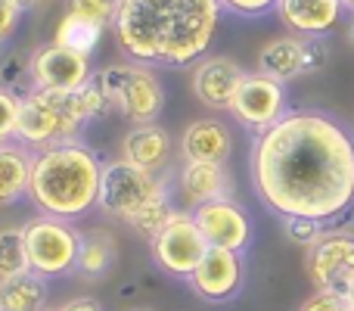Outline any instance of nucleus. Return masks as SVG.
Segmentation results:
<instances>
[{"instance_id": "f8f14e48", "label": "nucleus", "mask_w": 354, "mask_h": 311, "mask_svg": "<svg viewBox=\"0 0 354 311\" xmlns=\"http://www.w3.org/2000/svg\"><path fill=\"white\" fill-rule=\"evenodd\" d=\"M97 78L91 56H81L59 44H41L28 56V81L35 91H81Z\"/></svg>"}, {"instance_id": "9b49d317", "label": "nucleus", "mask_w": 354, "mask_h": 311, "mask_svg": "<svg viewBox=\"0 0 354 311\" xmlns=\"http://www.w3.org/2000/svg\"><path fill=\"white\" fill-rule=\"evenodd\" d=\"M286 112H289L286 85H280V81L268 78V75H261V72L245 75L236 97H233V106H230V116L236 118L243 128L255 131V134H261L270 125H277Z\"/></svg>"}, {"instance_id": "72a5a7b5", "label": "nucleus", "mask_w": 354, "mask_h": 311, "mask_svg": "<svg viewBox=\"0 0 354 311\" xmlns=\"http://www.w3.org/2000/svg\"><path fill=\"white\" fill-rule=\"evenodd\" d=\"M345 37H348V44L354 47V12H351V22H348V31H345Z\"/></svg>"}, {"instance_id": "5701e85b", "label": "nucleus", "mask_w": 354, "mask_h": 311, "mask_svg": "<svg viewBox=\"0 0 354 311\" xmlns=\"http://www.w3.org/2000/svg\"><path fill=\"white\" fill-rule=\"evenodd\" d=\"M103 25L91 22V19H78V16H68L59 22V28H56V37L53 41L59 44V47L66 50H75V53L81 56H93V50L100 47V41H103Z\"/></svg>"}, {"instance_id": "c756f323", "label": "nucleus", "mask_w": 354, "mask_h": 311, "mask_svg": "<svg viewBox=\"0 0 354 311\" xmlns=\"http://www.w3.org/2000/svg\"><path fill=\"white\" fill-rule=\"evenodd\" d=\"M22 6L19 0H0V50L12 41V35L19 31V19H22Z\"/></svg>"}, {"instance_id": "c9c22d12", "label": "nucleus", "mask_w": 354, "mask_h": 311, "mask_svg": "<svg viewBox=\"0 0 354 311\" xmlns=\"http://www.w3.org/2000/svg\"><path fill=\"white\" fill-rule=\"evenodd\" d=\"M342 3H345V10H351V12H354V0H342Z\"/></svg>"}, {"instance_id": "9d476101", "label": "nucleus", "mask_w": 354, "mask_h": 311, "mask_svg": "<svg viewBox=\"0 0 354 311\" xmlns=\"http://www.w3.org/2000/svg\"><path fill=\"white\" fill-rule=\"evenodd\" d=\"M305 274L314 290L342 293L354 281V233L342 231L339 224H330L326 233L305 249Z\"/></svg>"}, {"instance_id": "dca6fc26", "label": "nucleus", "mask_w": 354, "mask_h": 311, "mask_svg": "<svg viewBox=\"0 0 354 311\" xmlns=\"http://www.w3.org/2000/svg\"><path fill=\"white\" fill-rule=\"evenodd\" d=\"M174 190L189 212L208 202H224L233 199L236 193V181H233L227 165H208V162H180L174 175Z\"/></svg>"}, {"instance_id": "20e7f679", "label": "nucleus", "mask_w": 354, "mask_h": 311, "mask_svg": "<svg viewBox=\"0 0 354 311\" xmlns=\"http://www.w3.org/2000/svg\"><path fill=\"white\" fill-rule=\"evenodd\" d=\"M109 100L100 91L97 78L81 91H35L19 97V134L16 141L28 150H47L78 141L87 122L109 112Z\"/></svg>"}, {"instance_id": "a878e982", "label": "nucleus", "mask_w": 354, "mask_h": 311, "mask_svg": "<svg viewBox=\"0 0 354 311\" xmlns=\"http://www.w3.org/2000/svg\"><path fill=\"white\" fill-rule=\"evenodd\" d=\"M280 227H283V233H286V240H292V243L301 246V249H311V246L326 233L330 224L314 221V218H280Z\"/></svg>"}, {"instance_id": "e433bc0d", "label": "nucleus", "mask_w": 354, "mask_h": 311, "mask_svg": "<svg viewBox=\"0 0 354 311\" xmlns=\"http://www.w3.org/2000/svg\"><path fill=\"white\" fill-rule=\"evenodd\" d=\"M134 311H153V308H134Z\"/></svg>"}, {"instance_id": "b1692460", "label": "nucleus", "mask_w": 354, "mask_h": 311, "mask_svg": "<svg viewBox=\"0 0 354 311\" xmlns=\"http://www.w3.org/2000/svg\"><path fill=\"white\" fill-rule=\"evenodd\" d=\"M31 271L28 243H25V224L0 227V281L19 277Z\"/></svg>"}, {"instance_id": "423d86ee", "label": "nucleus", "mask_w": 354, "mask_h": 311, "mask_svg": "<svg viewBox=\"0 0 354 311\" xmlns=\"http://www.w3.org/2000/svg\"><path fill=\"white\" fill-rule=\"evenodd\" d=\"M97 85L112 109L131 125H153L165 109V85L153 69L140 62H112L100 69Z\"/></svg>"}, {"instance_id": "f3484780", "label": "nucleus", "mask_w": 354, "mask_h": 311, "mask_svg": "<svg viewBox=\"0 0 354 311\" xmlns=\"http://www.w3.org/2000/svg\"><path fill=\"white\" fill-rule=\"evenodd\" d=\"M233 131L221 118H199L183 128L177 141V153L183 162H208V165H227L233 156Z\"/></svg>"}, {"instance_id": "f03ea898", "label": "nucleus", "mask_w": 354, "mask_h": 311, "mask_svg": "<svg viewBox=\"0 0 354 311\" xmlns=\"http://www.w3.org/2000/svg\"><path fill=\"white\" fill-rule=\"evenodd\" d=\"M221 0H118L112 31L140 66H193L212 47Z\"/></svg>"}, {"instance_id": "2f4dec72", "label": "nucleus", "mask_w": 354, "mask_h": 311, "mask_svg": "<svg viewBox=\"0 0 354 311\" xmlns=\"http://www.w3.org/2000/svg\"><path fill=\"white\" fill-rule=\"evenodd\" d=\"M47 311H103V305H100L93 296H78V299H66Z\"/></svg>"}, {"instance_id": "4be33fe9", "label": "nucleus", "mask_w": 354, "mask_h": 311, "mask_svg": "<svg viewBox=\"0 0 354 311\" xmlns=\"http://www.w3.org/2000/svg\"><path fill=\"white\" fill-rule=\"evenodd\" d=\"M47 277L35 274V271L0 281V311H47Z\"/></svg>"}, {"instance_id": "f257e3e1", "label": "nucleus", "mask_w": 354, "mask_h": 311, "mask_svg": "<svg viewBox=\"0 0 354 311\" xmlns=\"http://www.w3.org/2000/svg\"><path fill=\"white\" fill-rule=\"evenodd\" d=\"M249 181L277 218L336 224L354 208V131L324 109H289L255 134Z\"/></svg>"}, {"instance_id": "7ed1b4c3", "label": "nucleus", "mask_w": 354, "mask_h": 311, "mask_svg": "<svg viewBox=\"0 0 354 311\" xmlns=\"http://www.w3.org/2000/svg\"><path fill=\"white\" fill-rule=\"evenodd\" d=\"M103 159L84 141H68L35 153L28 199L41 215L78 221L93 212L103 184Z\"/></svg>"}, {"instance_id": "6ab92c4d", "label": "nucleus", "mask_w": 354, "mask_h": 311, "mask_svg": "<svg viewBox=\"0 0 354 311\" xmlns=\"http://www.w3.org/2000/svg\"><path fill=\"white\" fill-rule=\"evenodd\" d=\"M345 12L342 0H280L277 16L292 35L301 37H324L339 25Z\"/></svg>"}, {"instance_id": "4468645a", "label": "nucleus", "mask_w": 354, "mask_h": 311, "mask_svg": "<svg viewBox=\"0 0 354 311\" xmlns=\"http://www.w3.org/2000/svg\"><path fill=\"white\" fill-rule=\"evenodd\" d=\"M245 69L239 66L233 56H205L193 66V78H189V91L205 109L214 112H230L233 97H236L239 85L245 78Z\"/></svg>"}, {"instance_id": "412c9836", "label": "nucleus", "mask_w": 354, "mask_h": 311, "mask_svg": "<svg viewBox=\"0 0 354 311\" xmlns=\"http://www.w3.org/2000/svg\"><path fill=\"white\" fill-rule=\"evenodd\" d=\"M115 265H118V243L112 237V231L93 227V231L81 233V252L75 274H81L84 281H106Z\"/></svg>"}, {"instance_id": "f704fd0d", "label": "nucleus", "mask_w": 354, "mask_h": 311, "mask_svg": "<svg viewBox=\"0 0 354 311\" xmlns=\"http://www.w3.org/2000/svg\"><path fill=\"white\" fill-rule=\"evenodd\" d=\"M345 299H348V305L354 308V281L348 283V290H345Z\"/></svg>"}, {"instance_id": "a211bd4d", "label": "nucleus", "mask_w": 354, "mask_h": 311, "mask_svg": "<svg viewBox=\"0 0 354 311\" xmlns=\"http://www.w3.org/2000/svg\"><path fill=\"white\" fill-rule=\"evenodd\" d=\"M174 153V141L168 134V128H162L159 122L153 125H131L122 137V159L137 168L156 171V175H165L168 162Z\"/></svg>"}, {"instance_id": "6e6552de", "label": "nucleus", "mask_w": 354, "mask_h": 311, "mask_svg": "<svg viewBox=\"0 0 354 311\" xmlns=\"http://www.w3.org/2000/svg\"><path fill=\"white\" fill-rule=\"evenodd\" d=\"M149 252L159 271L177 281H189L193 271L208 252V240L202 237L189 208H174V215L162 224V231L149 240Z\"/></svg>"}, {"instance_id": "1a4fd4ad", "label": "nucleus", "mask_w": 354, "mask_h": 311, "mask_svg": "<svg viewBox=\"0 0 354 311\" xmlns=\"http://www.w3.org/2000/svg\"><path fill=\"white\" fill-rule=\"evenodd\" d=\"M326 62H330V47L324 44V37L280 35L258 50V72L280 85L320 72Z\"/></svg>"}, {"instance_id": "7c9ffc66", "label": "nucleus", "mask_w": 354, "mask_h": 311, "mask_svg": "<svg viewBox=\"0 0 354 311\" xmlns=\"http://www.w3.org/2000/svg\"><path fill=\"white\" fill-rule=\"evenodd\" d=\"M277 3H280V0H221V6H224V10L236 12V16H243V19L264 16V12L277 10Z\"/></svg>"}, {"instance_id": "aec40b11", "label": "nucleus", "mask_w": 354, "mask_h": 311, "mask_svg": "<svg viewBox=\"0 0 354 311\" xmlns=\"http://www.w3.org/2000/svg\"><path fill=\"white\" fill-rule=\"evenodd\" d=\"M31 168H35V150L25 143H0V208L16 206L28 196Z\"/></svg>"}, {"instance_id": "c85d7f7f", "label": "nucleus", "mask_w": 354, "mask_h": 311, "mask_svg": "<svg viewBox=\"0 0 354 311\" xmlns=\"http://www.w3.org/2000/svg\"><path fill=\"white\" fill-rule=\"evenodd\" d=\"M299 311H354L348 305L342 293H330V290H314L305 302L299 305Z\"/></svg>"}, {"instance_id": "ddd939ff", "label": "nucleus", "mask_w": 354, "mask_h": 311, "mask_svg": "<svg viewBox=\"0 0 354 311\" xmlns=\"http://www.w3.org/2000/svg\"><path fill=\"white\" fill-rule=\"evenodd\" d=\"M187 283H189L196 299H202V302H212V305L233 302L245 287L243 252L208 246L205 258L199 262V268L193 271V277H189Z\"/></svg>"}, {"instance_id": "39448f33", "label": "nucleus", "mask_w": 354, "mask_h": 311, "mask_svg": "<svg viewBox=\"0 0 354 311\" xmlns=\"http://www.w3.org/2000/svg\"><path fill=\"white\" fill-rule=\"evenodd\" d=\"M171 177L156 171L137 168L122 156L103 165V184H100L97 208L109 218L128 224L134 233L153 240L168 218L174 215L171 206Z\"/></svg>"}, {"instance_id": "2eb2a0df", "label": "nucleus", "mask_w": 354, "mask_h": 311, "mask_svg": "<svg viewBox=\"0 0 354 311\" xmlns=\"http://www.w3.org/2000/svg\"><path fill=\"white\" fill-rule=\"evenodd\" d=\"M193 218H196V224H199L202 237L208 240V246L233 249V252L249 249V243H252V218L236 199L199 206V208H193Z\"/></svg>"}, {"instance_id": "473e14b6", "label": "nucleus", "mask_w": 354, "mask_h": 311, "mask_svg": "<svg viewBox=\"0 0 354 311\" xmlns=\"http://www.w3.org/2000/svg\"><path fill=\"white\" fill-rule=\"evenodd\" d=\"M41 3H44V0H19V6H22V10H37Z\"/></svg>"}, {"instance_id": "0eeeda50", "label": "nucleus", "mask_w": 354, "mask_h": 311, "mask_svg": "<svg viewBox=\"0 0 354 311\" xmlns=\"http://www.w3.org/2000/svg\"><path fill=\"white\" fill-rule=\"evenodd\" d=\"M25 243H28L31 271L47 281L66 277L78 265L81 252V231L66 218L41 215L25 221Z\"/></svg>"}, {"instance_id": "bb28decb", "label": "nucleus", "mask_w": 354, "mask_h": 311, "mask_svg": "<svg viewBox=\"0 0 354 311\" xmlns=\"http://www.w3.org/2000/svg\"><path fill=\"white\" fill-rule=\"evenodd\" d=\"M19 134V94L0 87V143H12Z\"/></svg>"}, {"instance_id": "cd10ccee", "label": "nucleus", "mask_w": 354, "mask_h": 311, "mask_svg": "<svg viewBox=\"0 0 354 311\" xmlns=\"http://www.w3.org/2000/svg\"><path fill=\"white\" fill-rule=\"evenodd\" d=\"M25 75H28V60H25V56H19L16 50H12V53H6L3 60H0V87H6V91L16 94Z\"/></svg>"}, {"instance_id": "393cba45", "label": "nucleus", "mask_w": 354, "mask_h": 311, "mask_svg": "<svg viewBox=\"0 0 354 311\" xmlns=\"http://www.w3.org/2000/svg\"><path fill=\"white\" fill-rule=\"evenodd\" d=\"M66 12L78 19H91V22L109 28L115 22L118 12V0H66Z\"/></svg>"}]
</instances>
